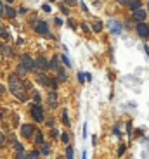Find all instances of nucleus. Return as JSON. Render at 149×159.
<instances>
[{
	"label": "nucleus",
	"instance_id": "obj_1",
	"mask_svg": "<svg viewBox=\"0 0 149 159\" xmlns=\"http://www.w3.org/2000/svg\"><path fill=\"white\" fill-rule=\"evenodd\" d=\"M9 88H11V92H12V95L14 97H18L21 102H26L28 100V87H26V83H23L21 80L18 78V75H11L9 76Z\"/></svg>",
	"mask_w": 149,
	"mask_h": 159
},
{
	"label": "nucleus",
	"instance_id": "obj_2",
	"mask_svg": "<svg viewBox=\"0 0 149 159\" xmlns=\"http://www.w3.org/2000/svg\"><path fill=\"white\" fill-rule=\"evenodd\" d=\"M137 35L140 37V38H149V26L142 21V23H137Z\"/></svg>",
	"mask_w": 149,
	"mask_h": 159
},
{
	"label": "nucleus",
	"instance_id": "obj_3",
	"mask_svg": "<svg viewBox=\"0 0 149 159\" xmlns=\"http://www.w3.org/2000/svg\"><path fill=\"white\" fill-rule=\"evenodd\" d=\"M31 116L35 121H43V111L40 107V104H33L31 106Z\"/></svg>",
	"mask_w": 149,
	"mask_h": 159
},
{
	"label": "nucleus",
	"instance_id": "obj_4",
	"mask_svg": "<svg viewBox=\"0 0 149 159\" xmlns=\"http://www.w3.org/2000/svg\"><path fill=\"white\" fill-rule=\"evenodd\" d=\"M38 81H40L43 87H52L54 90H56V87H57V80H50L49 76H45V75H40V76H38Z\"/></svg>",
	"mask_w": 149,
	"mask_h": 159
},
{
	"label": "nucleus",
	"instance_id": "obj_5",
	"mask_svg": "<svg viewBox=\"0 0 149 159\" xmlns=\"http://www.w3.org/2000/svg\"><path fill=\"white\" fill-rule=\"evenodd\" d=\"M33 132H35V126L33 125H23L21 126V137H24V139H31L33 137Z\"/></svg>",
	"mask_w": 149,
	"mask_h": 159
},
{
	"label": "nucleus",
	"instance_id": "obj_6",
	"mask_svg": "<svg viewBox=\"0 0 149 159\" xmlns=\"http://www.w3.org/2000/svg\"><path fill=\"white\" fill-rule=\"evenodd\" d=\"M35 68H37V69H40V71H47V69L50 68V62H47V59H45V57H42V56H40V57L35 61Z\"/></svg>",
	"mask_w": 149,
	"mask_h": 159
},
{
	"label": "nucleus",
	"instance_id": "obj_7",
	"mask_svg": "<svg viewBox=\"0 0 149 159\" xmlns=\"http://www.w3.org/2000/svg\"><path fill=\"white\" fill-rule=\"evenodd\" d=\"M21 66H23L26 71H31V69H35V62H33V59H31V57H28V56H24V57H23Z\"/></svg>",
	"mask_w": 149,
	"mask_h": 159
},
{
	"label": "nucleus",
	"instance_id": "obj_8",
	"mask_svg": "<svg viewBox=\"0 0 149 159\" xmlns=\"http://www.w3.org/2000/svg\"><path fill=\"white\" fill-rule=\"evenodd\" d=\"M146 18H148V12H146L144 9H137V11H133V21L142 23V21H146Z\"/></svg>",
	"mask_w": 149,
	"mask_h": 159
},
{
	"label": "nucleus",
	"instance_id": "obj_9",
	"mask_svg": "<svg viewBox=\"0 0 149 159\" xmlns=\"http://www.w3.org/2000/svg\"><path fill=\"white\" fill-rule=\"evenodd\" d=\"M35 30H37V33H40V35H49V26H47L45 21H40L37 26H35Z\"/></svg>",
	"mask_w": 149,
	"mask_h": 159
},
{
	"label": "nucleus",
	"instance_id": "obj_10",
	"mask_svg": "<svg viewBox=\"0 0 149 159\" xmlns=\"http://www.w3.org/2000/svg\"><path fill=\"white\" fill-rule=\"evenodd\" d=\"M109 28H111L113 35H120L121 33V24L116 23V21H109Z\"/></svg>",
	"mask_w": 149,
	"mask_h": 159
},
{
	"label": "nucleus",
	"instance_id": "obj_11",
	"mask_svg": "<svg viewBox=\"0 0 149 159\" xmlns=\"http://www.w3.org/2000/svg\"><path fill=\"white\" fill-rule=\"evenodd\" d=\"M49 106H50V107H56V106H57V95H56V92H50V94H49Z\"/></svg>",
	"mask_w": 149,
	"mask_h": 159
},
{
	"label": "nucleus",
	"instance_id": "obj_12",
	"mask_svg": "<svg viewBox=\"0 0 149 159\" xmlns=\"http://www.w3.org/2000/svg\"><path fill=\"white\" fill-rule=\"evenodd\" d=\"M0 52L2 54H5V56H12L14 52H12V49L11 47H7V45H0Z\"/></svg>",
	"mask_w": 149,
	"mask_h": 159
},
{
	"label": "nucleus",
	"instance_id": "obj_13",
	"mask_svg": "<svg viewBox=\"0 0 149 159\" xmlns=\"http://www.w3.org/2000/svg\"><path fill=\"white\" fill-rule=\"evenodd\" d=\"M92 30L95 31V33H99V31H102V23L99 19H95L94 21V26H92Z\"/></svg>",
	"mask_w": 149,
	"mask_h": 159
},
{
	"label": "nucleus",
	"instance_id": "obj_14",
	"mask_svg": "<svg viewBox=\"0 0 149 159\" xmlns=\"http://www.w3.org/2000/svg\"><path fill=\"white\" fill-rule=\"evenodd\" d=\"M128 7H130V11H137V9H140L142 5H140V2H139V0H132L130 4H128Z\"/></svg>",
	"mask_w": 149,
	"mask_h": 159
},
{
	"label": "nucleus",
	"instance_id": "obj_15",
	"mask_svg": "<svg viewBox=\"0 0 149 159\" xmlns=\"http://www.w3.org/2000/svg\"><path fill=\"white\" fill-rule=\"evenodd\" d=\"M57 81H64L66 80V73H64V69H61V68H57Z\"/></svg>",
	"mask_w": 149,
	"mask_h": 159
},
{
	"label": "nucleus",
	"instance_id": "obj_16",
	"mask_svg": "<svg viewBox=\"0 0 149 159\" xmlns=\"http://www.w3.org/2000/svg\"><path fill=\"white\" fill-rule=\"evenodd\" d=\"M0 38H4V40H9V38H11L9 31H7L5 28H2V26H0Z\"/></svg>",
	"mask_w": 149,
	"mask_h": 159
},
{
	"label": "nucleus",
	"instance_id": "obj_17",
	"mask_svg": "<svg viewBox=\"0 0 149 159\" xmlns=\"http://www.w3.org/2000/svg\"><path fill=\"white\" fill-rule=\"evenodd\" d=\"M5 16H7V18H14V16H16V11H14L12 7H5Z\"/></svg>",
	"mask_w": 149,
	"mask_h": 159
},
{
	"label": "nucleus",
	"instance_id": "obj_18",
	"mask_svg": "<svg viewBox=\"0 0 149 159\" xmlns=\"http://www.w3.org/2000/svg\"><path fill=\"white\" fill-rule=\"evenodd\" d=\"M62 123L70 126V116H68V111H62Z\"/></svg>",
	"mask_w": 149,
	"mask_h": 159
},
{
	"label": "nucleus",
	"instance_id": "obj_19",
	"mask_svg": "<svg viewBox=\"0 0 149 159\" xmlns=\"http://www.w3.org/2000/svg\"><path fill=\"white\" fill-rule=\"evenodd\" d=\"M50 152V147H49V144H43V147H42V154H49Z\"/></svg>",
	"mask_w": 149,
	"mask_h": 159
},
{
	"label": "nucleus",
	"instance_id": "obj_20",
	"mask_svg": "<svg viewBox=\"0 0 149 159\" xmlns=\"http://www.w3.org/2000/svg\"><path fill=\"white\" fill-rule=\"evenodd\" d=\"M66 158L73 159V149H71V147H68V149H66Z\"/></svg>",
	"mask_w": 149,
	"mask_h": 159
},
{
	"label": "nucleus",
	"instance_id": "obj_21",
	"mask_svg": "<svg viewBox=\"0 0 149 159\" xmlns=\"http://www.w3.org/2000/svg\"><path fill=\"white\" fill-rule=\"evenodd\" d=\"M50 68H54V69H57V68H59V62H57V57H54V59L50 61Z\"/></svg>",
	"mask_w": 149,
	"mask_h": 159
},
{
	"label": "nucleus",
	"instance_id": "obj_22",
	"mask_svg": "<svg viewBox=\"0 0 149 159\" xmlns=\"http://www.w3.org/2000/svg\"><path fill=\"white\" fill-rule=\"evenodd\" d=\"M35 142H37V144H42V142H43V135H42L40 132H38L37 137H35Z\"/></svg>",
	"mask_w": 149,
	"mask_h": 159
},
{
	"label": "nucleus",
	"instance_id": "obj_23",
	"mask_svg": "<svg viewBox=\"0 0 149 159\" xmlns=\"http://www.w3.org/2000/svg\"><path fill=\"white\" fill-rule=\"evenodd\" d=\"M38 158H40V152H38V151H33V152L30 154V159H38Z\"/></svg>",
	"mask_w": 149,
	"mask_h": 159
},
{
	"label": "nucleus",
	"instance_id": "obj_24",
	"mask_svg": "<svg viewBox=\"0 0 149 159\" xmlns=\"http://www.w3.org/2000/svg\"><path fill=\"white\" fill-rule=\"evenodd\" d=\"M61 59H62V62H64V64H66V66H68V68H70V66H71V62H70V59H68V57H66V56H61Z\"/></svg>",
	"mask_w": 149,
	"mask_h": 159
},
{
	"label": "nucleus",
	"instance_id": "obj_25",
	"mask_svg": "<svg viewBox=\"0 0 149 159\" xmlns=\"http://www.w3.org/2000/svg\"><path fill=\"white\" fill-rule=\"evenodd\" d=\"M85 80H87V76H85L83 73H78V81H80V83H83Z\"/></svg>",
	"mask_w": 149,
	"mask_h": 159
},
{
	"label": "nucleus",
	"instance_id": "obj_26",
	"mask_svg": "<svg viewBox=\"0 0 149 159\" xmlns=\"http://www.w3.org/2000/svg\"><path fill=\"white\" fill-rule=\"evenodd\" d=\"M61 140H62L64 144H68V142H70V137H68V133H62V135H61Z\"/></svg>",
	"mask_w": 149,
	"mask_h": 159
},
{
	"label": "nucleus",
	"instance_id": "obj_27",
	"mask_svg": "<svg viewBox=\"0 0 149 159\" xmlns=\"http://www.w3.org/2000/svg\"><path fill=\"white\" fill-rule=\"evenodd\" d=\"M5 145V137H4V133L0 132V147H4Z\"/></svg>",
	"mask_w": 149,
	"mask_h": 159
},
{
	"label": "nucleus",
	"instance_id": "obj_28",
	"mask_svg": "<svg viewBox=\"0 0 149 159\" xmlns=\"http://www.w3.org/2000/svg\"><path fill=\"white\" fill-rule=\"evenodd\" d=\"M42 9H43V12H50V5H49V4H43Z\"/></svg>",
	"mask_w": 149,
	"mask_h": 159
},
{
	"label": "nucleus",
	"instance_id": "obj_29",
	"mask_svg": "<svg viewBox=\"0 0 149 159\" xmlns=\"http://www.w3.org/2000/svg\"><path fill=\"white\" fill-rule=\"evenodd\" d=\"M123 152H125V145H120V149H118V156H123Z\"/></svg>",
	"mask_w": 149,
	"mask_h": 159
},
{
	"label": "nucleus",
	"instance_id": "obj_30",
	"mask_svg": "<svg viewBox=\"0 0 149 159\" xmlns=\"http://www.w3.org/2000/svg\"><path fill=\"white\" fill-rule=\"evenodd\" d=\"M130 2H132V0H118V4H120V5H128Z\"/></svg>",
	"mask_w": 149,
	"mask_h": 159
},
{
	"label": "nucleus",
	"instance_id": "obj_31",
	"mask_svg": "<svg viewBox=\"0 0 149 159\" xmlns=\"http://www.w3.org/2000/svg\"><path fill=\"white\" fill-rule=\"evenodd\" d=\"M2 14H5V7H4V4L0 2V16H2Z\"/></svg>",
	"mask_w": 149,
	"mask_h": 159
},
{
	"label": "nucleus",
	"instance_id": "obj_32",
	"mask_svg": "<svg viewBox=\"0 0 149 159\" xmlns=\"http://www.w3.org/2000/svg\"><path fill=\"white\" fill-rule=\"evenodd\" d=\"M64 2H66V4H68V5H74V4H76V2H78V0H64Z\"/></svg>",
	"mask_w": 149,
	"mask_h": 159
},
{
	"label": "nucleus",
	"instance_id": "obj_33",
	"mask_svg": "<svg viewBox=\"0 0 149 159\" xmlns=\"http://www.w3.org/2000/svg\"><path fill=\"white\" fill-rule=\"evenodd\" d=\"M50 135H52V137H59V132H57V130H50Z\"/></svg>",
	"mask_w": 149,
	"mask_h": 159
},
{
	"label": "nucleus",
	"instance_id": "obj_34",
	"mask_svg": "<svg viewBox=\"0 0 149 159\" xmlns=\"http://www.w3.org/2000/svg\"><path fill=\"white\" fill-rule=\"evenodd\" d=\"M56 24L57 26H61V24H62V19H61V18H56Z\"/></svg>",
	"mask_w": 149,
	"mask_h": 159
},
{
	"label": "nucleus",
	"instance_id": "obj_35",
	"mask_svg": "<svg viewBox=\"0 0 149 159\" xmlns=\"http://www.w3.org/2000/svg\"><path fill=\"white\" fill-rule=\"evenodd\" d=\"M35 102H37V104L40 102V94H35Z\"/></svg>",
	"mask_w": 149,
	"mask_h": 159
},
{
	"label": "nucleus",
	"instance_id": "obj_36",
	"mask_svg": "<svg viewBox=\"0 0 149 159\" xmlns=\"http://www.w3.org/2000/svg\"><path fill=\"white\" fill-rule=\"evenodd\" d=\"M4 92H5V88H4V87H2V85H0V95H2V94H4Z\"/></svg>",
	"mask_w": 149,
	"mask_h": 159
},
{
	"label": "nucleus",
	"instance_id": "obj_37",
	"mask_svg": "<svg viewBox=\"0 0 149 159\" xmlns=\"http://www.w3.org/2000/svg\"><path fill=\"white\" fill-rule=\"evenodd\" d=\"M144 49H146V54H148V56H149V47H148V45H146Z\"/></svg>",
	"mask_w": 149,
	"mask_h": 159
},
{
	"label": "nucleus",
	"instance_id": "obj_38",
	"mask_svg": "<svg viewBox=\"0 0 149 159\" xmlns=\"http://www.w3.org/2000/svg\"><path fill=\"white\" fill-rule=\"evenodd\" d=\"M5 2H7V4H12V0H5Z\"/></svg>",
	"mask_w": 149,
	"mask_h": 159
},
{
	"label": "nucleus",
	"instance_id": "obj_39",
	"mask_svg": "<svg viewBox=\"0 0 149 159\" xmlns=\"http://www.w3.org/2000/svg\"><path fill=\"white\" fill-rule=\"evenodd\" d=\"M2 116H4V113H2V111H0V119H2Z\"/></svg>",
	"mask_w": 149,
	"mask_h": 159
},
{
	"label": "nucleus",
	"instance_id": "obj_40",
	"mask_svg": "<svg viewBox=\"0 0 149 159\" xmlns=\"http://www.w3.org/2000/svg\"><path fill=\"white\" fill-rule=\"evenodd\" d=\"M49 2H54V0H49Z\"/></svg>",
	"mask_w": 149,
	"mask_h": 159
},
{
	"label": "nucleus",
	"instance_id": "obj_41",
	"mask_svg": "<svg viewBox=\"0 0 149 159\" xmlns=\"http://www.w3.org/2000/svg\"><path fill=\"white\" fill-rule=\"evenodd\" d=\"M148 7H149V5H148ZM148 14H149V11H148Z\"/></svg>",
	"mask_w": 149,
	"mask_h": 159
},
{
	"label": "nucleus",
	"instance_id": "obj_42",
	"mask_svg": "<svg viewBox=\"0 0 149 159\" xmlns=\"http://www.w3.org/2000/svg\"><path fill=\"white\" fill-rule=\"evenodd\" d=\"M57 159H62V158H57Z\"/></svg>",
	"mask_w": 149,
	"mask_h": 159
}]
</instances>
